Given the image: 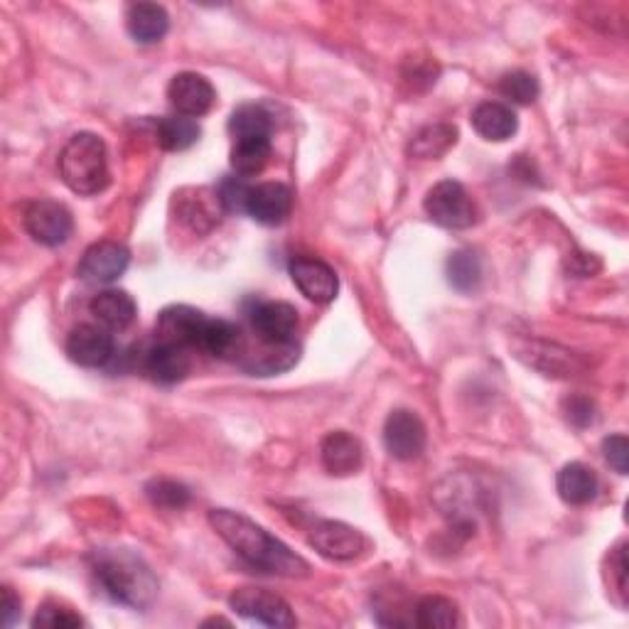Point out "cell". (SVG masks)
I'll list each match as a JSON object with an SVG mask.
<instances>
[{
    "instance_id": "obj_21",
    "label": "cell",
    "mask_w": 629,
    "mask_h": 629,
    "mask_svg": "<svg viewBox=\"0 0 629 629\" xmlns=\"http://www.w3.org/2000/svg\"><path fill=\"white\" fill-rule=\"evenodd\" d=\"M558 497L570 507H583L590 505L597 495V477L583 462H570L556 477Z\"/></svg>"
},
{
    "instance_id": "obj_13",
    "label": "cell",
    "mask_w": 629,
    "mask_h": 629,
    "mask_svg": "<svg viewBox=\"0 0 629 629\" xmlns=\"http://www.w3.org/2000/svg\"><path fill=\"white\" fill-rule=\"evenodd\" d=\"M167 98L180 116L200 118L214 104V86L202 74L182 72L173 76L170 86H167Z\"/></svg>"
},
{
    "instance_id": "obj_28",
    "label": "cell",
    "mask_w": 629,
    "mask_h": 629,
    "mask_svg": "<svg viewBox=\"0 0 629 629\" xmlns=\"http://www.w3.org/2000/svg\"><path fill=\"white\" fill-rule=\"evenodd\" d=\"M229 133L234 141L241 138H271V114L259 104H244L229 118Z\"/></svg>"
},
{
    "instance_id": "obj_11",
    "label": "cell",
    "mask_w": 629,
    "mask_h": 629,
    "mask_svg": "<svg viewBox=\"0 0 629 629\" xmlns=\"http://www.w3.org/2000/svg\"><path fill=\"white\" fill-rule=\"evenodd\" d=\"M383 446L396 460H416L426 448V426L413 411H393L383 423Z\"/></svg>"
},
{
    "instance_id": "obj_24",
    "label": "cell",
    "mask_w": 629,
    "mask_h": 629,
    "mask_svg": "<svg viewBox=\"0 0 629 629\" xmlns=\"http://www.w3.org/2000/svg\"><path fill=\"white\" fill-rule=\"evenodd\" d=\"M271 161V138H241L232 147V170L239 177H256Z\"/></svg>"
},
{
    "instance_id": "obj_10",
    "label": "cell",
    "mask_w": 629,
    "mask_h": 629,
    "mask_svg": "<svg viewBox=\"0 0 629 629\" xmlns=\"http://www.w3.org/2000/svg\"><path fill=\"white\" fill-rule=\"evenodd\" d=\"M206 324H210V318L202 310L190 308V305H170L157 318V337L185 349H202Z\"/></svg>"
},
{
    "instance_id": "obj_14",
    "label": "cell",
    "mask_w": 629,
    "mask_h": 629,
    "mask_svg": "<svg viewBox=\"0 0 629 629\" xmlns=\"http://www.w3.org/2000/svg\"><path fill=\"white\" fill-rule=\"evenodd\" d=\"M290 278L298 285V290L305 298L312 302L328 305L337 298L340 290L337 273L320 259H295L290 263Z\"/></svg>"
},
{
    "instance_id": "obj_20",
    "label": "cell",
    "mask_w": 629,
    "mask_h": 629,
    "mask_svg": "<svg viewBox=\"0 0 629 629\" xmlns=\"http://www.w3.org/2000/svg\"><path fill=\"white\" fill-rule=\"evenodd\" d=\"M88 310L106 330H126L135 320V300L126 290L108 288L94 295Z\"/></svg>"
},
{
    "instance_id": "obj_23",
    "label": "cell",
    "mask_w": 629,
    "mask_h": 629,
    "mask_svg": "<svg viewBox=\"0 0 629 629\" xmlns=\"http://www.w3.org/2000/svg\"><path fill=\"white\" fill-rule=\"evenodd\" d=\"M263 344L259 354H244L239 359L241 369L253 377H273V373L288 371L298 361V347L295 344Z\"/></svg>"
},
{
    "instance_id": "obj_22",
    "label": "cell",
    "mask_w": 629,
    "mask_h": 629,
    "mask_svg": "<svg viewBox=\"0 0 629 629\" xmlns=\"http://www.w3.org/2000/svg\"><path fill=\"white\" fill-rule=\"evenodd\" d=\"M202 349L219 359H241L246 354V337L236 322L210 318L202 340Z\"/></svg>"
},
{
    "instance_id": "obj_37",
    "label": "cell",
    "mask_w": 629,
    "mask_h": 629,
    "mask_svg": "<svg viewBox=\"0 0 629 629\" xmlns=\"http://www.w3.org/2000/svg\"><path fill=\"white\" fill-rule=\"evenodd\" d=\"M609 570H613V575L617 580V593L627 597V550H625V544L615 548L613 558H609Z\"/></svg>"
},
{
    "instance_id": "obj_7",
    "label": "cell",
    "mask_w": 629,
    "mask_h": 629,
    "mask_svg": "<svg viewBox=\"0 0 629 629\" xmlns=\"http://www.w3.org/2000/svg\"><path fill=\"white\" fill-rule=\"evenodd\" d=\"M253 332L265 344H295L298 334V310L290 302L256 300L249 310Z\"/></svg>"
},
{
    "instance_id": "obj_1",
    "label": "cell",
    "mask_w": 629,
    "mask_h": 629,
    "mask_svg": "<svg viewBox=\"0 0 629 629\" xmlns=\"http://www.w3.org/2000/svg\"><path fill=\"white\" fill-rule=\"evenodd\" d=\"M210 524L219 534L236 556L244 558L259 573L283 575V578H305L310 573L308 560L271 536L269 531L253 524L249 517L232 509H212Z\"/></svg>"
},
{
    "instance_id": "obj_4",
    "label": "cell",
    "mask_w": 629,
    "mask_h": 629,
    "mask_svg": "<svg viewBox=\"0 0 629 629\" xmlns=\"http://www.w3.org/2000/svg\"><path fill=\"white\" fill-rule=\"evenodd\" d=\"M426 214L446 229H467L477 212L465 187L455 180H442L426 194Z\"/></svg>"
},
{
    "instance_id": "obj_18",
    "label": "cell",
    "mask_w": 629,
    "mask_h": 629,
    "mask_svg": "<svg viewBox=\"0 0 629 629\" xmlns=\"http://www.w3.org/2000/svg\"><path fill=\"white\" fill-rule=\"evenodd\" d=\"M126 27L135 43L155 45L170 29V15L157 3H133L126 13Z\"/></svg>"
},
{
    "instance_id": "obj_5",
    "label": "cell",
    "mask_w": 629,
    "mask_h": 629,
    "mask_svg": "<svg viewBox=\"0 0 629 629\" xmlns=\"http://www.w3.org/2000/svg\"><path fill=\"white\" fill-rule=\"evenodd\" d=\"M229 605L236 615H241L251 622H259L265 627H295V619L290 605L285 603L281 595L271 593L265 588H239L234 590L229 597Z\"/></svg>"
},
{
    "instance_id": "obj_38",
    "label": "cell",
    "mask_w": 629,
    "mask_h": 629,
    "mask_svg": "<svg viewBox=\"0 0 629 629\" xmlns=\"http://www.w3.org/2000/svg\"><path fill=\"white\" fill-rule=\"evenodd\" d=\"M20 615V597H15L13 588H3V625L10 627Z\"/></svg>"
},
{
    "instance_id": "obj_26",
    "label": "cell",
    "mask_w": 629,
    "mask_h": 629,
    "mask_svg": "<svg viewBox=\"0 0 629 629\" xmlns=\"http://www.w3.org/2000/svg\"><path fill=\"white\" fill-rule=\"evenodd\" d=\"M216 206H222L219 194L210 190H194L192 197H185L180 200V219L190 226L194 232H206L219 222V212Z\"/></svg>"
},
{
    "instance_id": "obj_15",
    "label": "cell",
    "mask_w": 629,
    "mask_h": 629,
    "mask_svg": "<svg viewBox=\"0 0 629 629\" xmlns=\"http://www.w3.org/2000/svg\"><path fill=\"white\" fill-rule=\"evenodd\" d=\"M192 369L190 354L185 347H177L170 342H157L151 349L143 354V371L147 379H153L155 383H163V387H170V383L182 381Z\"/></svg>"
},
{
    "instance_id": "obj_36",
    "label": "cell",
    "mask_w": 629,
    "mask_h": 629,
    "mask_svg": "<svg viewBox=\"0 0 629 629\" xmlns=\"http://www.w3.org/2000/svg\"><path fill=\"white\" fill-rule=\"evenodd\" d=\"M568 420L573 423L578 428H585L593 423V401L585 396H573L568 403Z\"/></svg>"
},
{
    "instance_id": "obj_34",
    "label": "cell",
    "mask_w": 629,
    "mask_h": 629,
    "mask_svg": "<svg viewBox=\"0 0 629 629\" xmlns=\"http://www.w3.org/2000/svg\"><path fill=\"white\" fill-rule=\"evenodd\" d=\"M251 187L244 182V177H226L219 185V202L224 212H246V200H249Z\"/></svg>"
},
{
    "instance_id": "obj_6",
    "label": "cell",
    "mask_w": 629,
    "mask_h": 629,
    "mask_svg": "<svg viewBox=\"0 0 629 629\" xmlns=\"http://www.w3.org/2000/svg\"><path fill=\"white\" fill-rule=\"evenodd\" d=\"M308 541L320 556L330 560H357L369 548L367 536L342 521H318L310 529Z\"/></svg>"
},
{
    "instance_id": "obj_9",
    "label": "cell",
    "mask_w": 629,
    "mask_h": 629,
    "mask_svg": "<svg viewBox=\"0 0 629 629\" xmlns=\"http://www.w3.org/2000/svg\"><path fill=\"white\" fill-rule=\"evenodd\" d=\"M128 263H131V251L118 241H96L84 251L79 261V278L94 285H106L121 278Z\"/></svg>"
},
{
    "instance_id": "obj_8",
    "label": "cell",
    "mask_w": 629,
    "mask_h": 629,
    "mask_svg": "<svg viewBox=\"0 0 629 629\" xmlns=\"http://www.w3.org/2000/svg\"><path fill=\"white\" fill-rule=\"evenodd\" d=\"M25 232L43 246H62L72 236L74 222L64 204L37 200L25 210Z\"/></svg>"
},
{
    "instance_id": "obj_33",
    "label": "cell",
    "mask_w": 629,
    "mask_h": 629,
    "mask_svg": "<svg viewBox=\"0 0 629 629\" xmlns=\"http://www.w3.org/2000/svg\"><path fill=\"white\" fill-rule=\"evenodd\" d=\"M35 627H47V629H74V627H82L84 619L79 617L74 609L62 607V605H55V603H47L39 607V613L35 615Z\"/></svg>"
},
{
    "instance_id": "obj_3",
    "label": "cell",
    "mask_w": 629,
    "mask_h": 629,
    "mask_svg": "<svg viewBox=\"0 0 629 629\" xmlns=\"http://www.w3.org/2000/svg\"><path fill=\"white\" fill-rule=\"evenodd\" d=\"M59 175L76 194H98L108 185L106 143L96 133H76L59 153Z\"/></svg>"
},
{
    "instance_id": "obj_12",
    "label": "cell",
    "mask_w": 629,
    "mask_h": 629,
    "mask_svg": "<svg viewBox=\"0 0 629 629\" xmlns=\"http://www.w3.org/2000/svg\"><path fill=\"white\" fill-rule=\"evenodd\" d=\"M69 359L79 367H104L114 357V337L102 324H79L67 340Z\"/></svg>"
},
{
    "instance_id": "obj_31",
    "label": "cell",
    "mask_w": 629,
    "mask_h": 629,
    "mask_svg": "<svg viewBox=\"0 0 629 629\" xmlns=\"http://www.w3.org/2000/svg\"><path fill=\"white\" fill-rule=\"evenodd\" d=\"M499 94L509 98V102L521 104V106L534 104L538 98V82H536L534 74L521 72L519 69V72H509V74L501 76Z\"/></svg>"
},
{
    "instance_id": "obj_17",
    "label": "cell",
    "mask_w": 629,
    "mask_h": 629,
    "mask_svg": "<svg viewBox=\"0 0 629 629\" xmlns=\"http://www.w3.org/2000/svg\"><path fill=\"white\" fill-rule=\"evenodd\" d=\"M320 458L330 475L347 477L361 467L364 448L347 430H332L320 442Z\"/></svg>"
},
{
    "instance_id": "obj_29",
    "label": "cell",
    "mask_w": 629,
    "mask_h": 629,
    "mask_svg": "<svg viewBox=\"0 0 629 629\" xmlns=\"http://www.w3.org/2000/svg\"><path fill=\"white\" fill-rule=\"evenodd\" d=\"M460 622L458 605L448 597L428 595L416 605V625L423 629H448Z\"/></svg>"
},
{
    "instance_id": "obj_32",
    "label": "cell",
    "mask_w": 629,
    "mask_h": 629,
    "mask_svg": "<svg viewBox=\"0 0 629 629\" xmlns=\"http://www.w3.org/2000/svg\"><path fill=\"white\" fill-rule=\"evenodd\" d=\"M145 495L161 509H182L190 505V489L175 479H153L145 487Z\"/></svg>"
},
{
    "instance_id": "obj_25",
    "label": "cell",
    "mask_w": 629,
    "mask_h": 629,
    "mask_svg": "<svg viewBox=\"0 0 629 629\" xmlns=\"http://www.w3.org/2000/svg\"><path fill=\"white\" fill-rule=\"evenodd\" d=\"M155 135H157V143H161V147H165V151L180 153L200 141L202 128L194 121V118L175 114V116H165L157 121Z\"/></svg>"
},
{
    "instance_id": "obj_2",
    "label": "cell",
    "mask_w": 629,
    "mask_h": 629,
    "mask_svg": "<svg viewBox=\"0 0 629 629\" xmlns=\"http://www.w3.org/2000/svg\"><path fill=\"white\" fill-rule=\"evenodd\" d=\"M92 570L98 588L118 605L145 609L157 597V578L141 556L123 548L96 550Z\"/></svg>"
},
{
    "instance_id": "obj_19",
    "label": "cell",
    "mask_w": 629,
    "mask_h": 629,
    "mask_svg": "<svg viewBox=\"0 0 629 629\" xmlns=\"http://www.w3.org/2000/svg\"><path fill=\"white\" fill-rule=\"evenodd\" d=\"M472 128H475L485 141L501 143L517 133L519 118L507 104L482 102L475 111H472Z\"/></svg>"
},
{
    "instance_id": "obj_35",
    "label": "cell",
    "mask_w": 629,
    "mask_h": 629,
    "mask_svg": "<svg viewBox=\"0 0 629 629\" xmlns=\"http://www.w3.org/2000/svg\"><path fill=\"white\" fill-rule=\"evenodd\" d=\"M603 452L605 460L609 462L617 475H627L629 470V440L627 436H609L603 442Z\"/></svg>"
},
{
    "instance_id": "obj_27",
    "label": "cell",
    "mask_w": 629,
    "mask_h": 629,
    "mask_svg": "<svg viewBox=\"0 0 629 629\" xmlns=\"http://www.w3.org/2000/svg\"><path fill=\"white\" fill-rule=\"evenodd\" d=\"M448 281L455 290L460 293H475L482 283V263L479 256L475 251L460 249L455 253H450L448 265H446Z\"/></svg>"
},
{
    "instance_id": "obj_30",
    "label": "cell",
    "mask_w": 629,
    "mask_h": 629,
    "mask_svg": "<svg viewBox=\"0 0 629 629\" xmlns=\"http://www.w3.org/2000/svg\"><path fill=\"white\" fill-rule=\"evenodd\" d=\"M458 131L448 123H436L423 128V131L411 141V153L423 161H430V157H438L448 151L450 145H455Z\"/></svg>"
},
{
    "instance_id": "obj_16",
    "label": "cell",
    "mask_w": 629,
    "mask_h": 629,
    "mask_svg": "<svg viewBox=\"0 0 629 629\" xmlns=\"http://www.w3.org/2000/svg\"><path fill=\"white\" fill-rule=\"evenodd\" d=\"M293 210V194L283 182H263L251 187L246 214L265 226L283 224Z\"/></svg>"
}]
</instances>
